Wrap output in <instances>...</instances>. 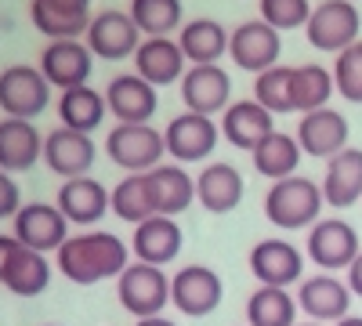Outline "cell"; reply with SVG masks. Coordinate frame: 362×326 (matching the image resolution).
<instances>
[{"label": "cell", "mask_w": 362, "mask_h": 326, "mask_svg": "<svg viewBox=\"0 0 362 326\" xmlns=\"http://www.w3.org/2000/svg\"><path fill=\"white\" fill-rule=\"evenodd\" d=\"M127 264H131L127 243L112 232H80L58 247V272L76 286L119 279Z\"/></svg>", "instance_id": "obj_1"}, {"label": "cell", "mask_w": 362, "mask_h": 326, "mask_svg": "<svg viewBox=\"0 0 362 326\" xmlns=\"http://www.w3.org/2000/svg\"><path fill=\"white\" fill-rule=\"evenodd\" d=\"M322 203H326L322 185L293 174L283 182H272V189L264 192V218L276 228H308L319 221Z\"/></svg>", "instance_id": "obj_2"}, {"label": "cell", "mask_w": 362, "mask_h": 326, "mask_svg": "<svg viewBox=\"0 0 362 326\" xmlns=\"http://www.w3.org/2000/svg\"><path fill=\"white\" fill-rule=\"evenodd\" d=\"M116 298L124 305V312H131L138 319L163 315V308L170 305V279L163 276V269H156V264L131 261L116 279Z\"/></svg>", "instance_id": "obj_3"}, {"label": "cell", "mask_w": 362, "mask_h": 326, "mask_svg": "<svg viewBox=\"0 0 362 326\" xmlns=\"http://www.w3.org/2000/svg\"><path fill=\"white\" fill-rule=\"evenodd\" d=\"M105 153L116 167H124L131 174H145L160 167L167 153V138L148 124H116L105 138Z\"/></svg>", "instance_id": "obj_4"}, {"label": "cell", "mask_w": 362, "mask_h": 326, "mask_svg": "<svg viewBox=\"0 0 362 326\" xmlns=\"http://www.w3.org/2000/svg\"><path fill=\"white\" fill-rule=\"evenodd\" d=\"M358 25H362V15L355 8V0H322L319 8H312L305 37L315 51L341 54L351 44H358Z\"/></svg>", "instance_id": "obj_5"}, {"label": "cell", "mask_w": 362, "mask_h": 326, "mask_svg": "<svg viewBox=\"0 0 362 326\" xmlns=\"http://www.w3.org/2000/svg\"><path fill=\"white\" fill-rule=\"evenodd\" d=\"M51 102V83L40 66H8L0 73V109L15 120H33Z\"/></svg>", "instance_id": "obj_6"}, {"label": "cell", "mask_w": 362, "mask_h": 326, "mask_svg": "<svg viewBox=\"0 0 362 326\" xmlns=\"http://www.w3.org/2000/svg\"><path fill=\"white\" fill-rule=\"evenodd\" d=\"M228 54L247 73H264L272 66H279V54H283L279 29H272L264 18H250L243 25H235L228 33Z\"/></svg>", "instance_id": "obj_7"}, {"label": "cell", "mask_w": 362, "mask_h": 326, "mask_svg": "<svg viewBox=\"0 0 362 326\" xmlns=\"http://www.w3.org/2000/svg\"><path fill=\"white\" fill-rule=\"evenodd\" d=\"M221 298H225V283L214 269H206V264H185V269L170 279V305L181 315L203 319L221 305Z\"/></svg>", "instance_id": "obj_8"}, {"label": "cell", "mask_w": 362, "mask_h": 326, "mask_svg": "<svg viewBox=\"0 0 362 326\" xmlns=\"http://www.w3.org/2000/svg\"><path fill=\"white\" fill-rule=\"evenodd\" d=\"M15 240L37 254H58V247L69 240V221L54 203H22L15 214Z\"/></svg>", "instance_id": "obj_9"}, {"label": "cell", "mask_w": 362, "mask_h": 326, "mask_svg": "<svg viewBox=\"0 0 362 326\" xmlns=\"http://www.w3.org/2000/svg\"><path fill=\"white\" fill-rule=\"evenodd\" d=\"M358 235L348 221L341 218H319L308 232V257L319 264L322 272H341L351 269V261L358 257Z\"/></svg>", "instance_id": "obj_10"}, {"label": "cell", "mask_w": 362, "mask_h": 326, "mask_svg": "<svg viewBox=\"0 0 362 326\" xmlns=\"http://www.w3.org/2000/svg\"><path fill=\"white\" fill-rule=\"evenodd\" d=\"M351 286L341 283L334 272L308 276L297 283V308L305 312L312 322H341L351 308Z\"/></svg>", "instance_id": "obj_11"}, {"label": "cell", "mask_w": 362, "mask_h": 326, "mask_svg": "<svg viewBox=\"0 0 362 326\" xmlns=\"http://www.w3.org/2000/svg\"><path fill=\"white\" fill-rule=\"evenodd\" d=\"M163 138H167V153L174 160L199 163L218 149V124L214 116H203V112H181L167 124Z\"/></svg>", "instance_id": "obj_12"}, {"label": "cell", "mask_w": 362, "mask_h": 326, "mask_svg": "<svg viewBox=\"0 0 362 326\" xmlns=\"http://www.w3.org/2000/svg\"><path fill=\"white\" fill-rule=\"evenodd\" d=\"M138 33L141 29L134 25L131 11H102L90 18L87 47H90V54L105 58V62H119V58L138 54V47H141Z\"/></svg>", "instance_id": "obj_13"}, {"label": "cell", "mask_w": 362, "mask_h": 326, "mask_svg": "<svg viewBox=\"0 0 362 326\" xmlns=\"http://www.w3.org/2000/svg\"><path fill=\"white\" fill-rule=\"evenodd\" d=\"M250 272L261 286H293L300 283V276H305V257H300V250L286 240H261L254 243L250 250Z\"/></svg>", "instance_id": "obj_14"}, {"label": "cell", "mask_w": 362, "mask_h": 326, "mask_svg": "<svg viewBox=\"0 0 362 326\" xmlns=\"http://www.w3.org/2000/svg\"><path fill=\"white\" fill-rule=\"evenodd\" d=\"M297 145L300 153H308L315 160H334L337 153L348 149V120L329 105L305 112L297 124Z\"/></svg>", "instance_id": "obj_15"}, {"label": "cell", "mask_w": 362, "mask_h": 326, "mask_svg": "<svg viewBox=\"0 0 362 326\" xmlns=\"http://www.w3.org/2000/svg\"><path fill=\"white\" fill-rule=\"evenodd\" d=\"M54 206L66 214L69 225H95V221H102L112 211V192L102 182H95L90 174H83V177H69V182H62Z\"/></svg>", "instance_id": "obj_16"}, {"label": "cell", "mask_w": 362, "mask_h": 326, "mask_svg": "<svg viewBox=\"0 0 362 326\" xmlns=\"http://www.w3.org/2000/svg\"><path fill=\"white\" fill-rule=\"evenodd\" d=\"M90 47L80 40H51L40 51V73L47 76L51 87L58 91H73V87H83L90 76Z\"/></svg>", "instance_id": "obj_17"}, {"label": "cell", "mask_w": 362, "mask_h": 326, "mask_svg": "<svg viewBox=\"0 0 362 326\" xmlns=\"http://www.w3.org/2000/svg\"><path fill=\"white\" fill-rule=\"evenodd\" d=\"M228 98H232V80L221 66H192L181 76V102H185L189 112H203V116L225 112L232 105Z\"/></svg>", "instance_id": "obj_18"}, {"label": "cell", "mask_w": 362, "mask_h": 326, "mask_svg": "<svg viewBox=\"0 0 362 326\" xmlns=\"http://www.w3.org/2000/svg\"><path fill=\"white\" fill-rule=\"evenodd\" d=\"M105 102L109 116H116L119 124H148L156 112V87L138 73H119L105 87Z\"/></svg>", "instance_id": "obj_19"}, {"label": "cell", "mask_w": 362, "mask_h": 326, "mask_svg": "<svg viewBox=\"0 0 362 326\" xmlns=\"http://www.w3.org/2000/svg\"><path fill=\"white\" fill-rule=\"evenodd\" d=\"M44 163L66 182L69 177H83L90 163H95V141L73 127H54L44 138Z\"/></svg>", "instance_id": "obj_20"}, {"label": "cell", "mask_w": 362, "mask_h": 326, "mask_svg": "<svg viewBox=\"0 0 362 326\" xmlns=\"http://www.w3.org/2000/svg\"><path fill=\"white\" fill-rule=\"evenodd\" d=\"M272 131H276V127H272V112L257 98L232 102L221 112V138L228 145H235V149H243V153H254Z\"/></svg>", "instance_id": "obj_21"}, {"label": "cell", "mask_w": 362, "mask_h": 326, "mask_svg": "<svg viewBox=\"0 0 362 326\" xmlns=\"http://www.w3.org/2000/svg\"><path fill=\"white\" fill-rule=\"evenodd\" d=\"M40 160H44V138L33 127V120L4 116L0 120V170H8V174L33 170Z\"/></svg>", "instance_id": "obj_22"}, {"label": "cell", "mask_w": 362, "mask_h": 326, "mask_svg": "<svg viewBox=\"0 0 362 326\" xmlns=\"http://www.w3.org/2000/svg\"><path fill=\"white\" fill-rule=\"evenodd\" d=\"M134 73L141 80H148L153 87L181 83V76H185V54H181V44L170 40V37L141 40V47L134 54Z\"/></svg>", "instance_id": "obj_23"}, {"label": "cell", "mask_w": 362, "mask_h": 326, "mask_svg": "<svg viewBox=\"0 0 362 326\" xmlns=\"http://www.w3.org/2000/svg\"><path fill=\"white\" fill-rule=\"evenodd\" d=\"M131 250H134L138 261L163 269L167 261H174L181 254V225L174 218H167V214H153L148 221L134 225Z\"/></svg>", "instance_id": "obj_24"}, {"label": "cell", "mask_w": 362, "mask_h": 326, "mask_svg": "<svg viewBox=\"0 0 362 326\" xmlns=\"http://www.w3.org/2000/svg\"><path fill=\"white\" fill-rule=\"evenodd\" d=\"M145 182H148V196H153L156 214H181L189 211V203H196V182L189 177V170H181L174 163H160L153 170H145Z\"/></svg>", "instance_id": "obj_25"}, {"label": "cell", "mask_w": 362, "mask_h": 326, "mask_svg": "<svg viewBox=\"0 0 362 326\" xmlns=\"http://www.w3.org/2000/svg\"><path fill=\"white\" fill-rule=\"evenodd\" d=\"M196 199L206 206L210 214H228L243 199V174L232 163H206L196 177Z\"/></svg>", "instance_id": "obj_26"}, {"label": "cell", "mask_w": 362, "mask_h": 326, "mask_svg": "<svg viewBox=\"0 0 362 326\" xmlns=\"http://www.w3.org/2000/svg\"><path fill=\"white\" fill-rule=\"evenodd\" d=\"M322 196L329 206H351L362 199V149L337 153L326 160V177H322Z\"/></svg>", "instance_id": "obj_27"}, {"label": "cell", "mask_w": 362, "mask_h": 326, "mask_svg": "<svg viewBox=\"0 0 362 326\" xmlns=\"http://www.w3.org/2000/svg\"><path fill=\"white\" fill-rule=\"evenodd\" d=\"M181 54L192 66H218V58L228 54V33L225 25L214 18H192L189 25H181Z\"/></svg>", "instance_id": "obj_28"}, {"label": "cell", "mask_w": 362, "mask_h": 326, "mask_svg": "<svg viewBox=\"0 0 362 326\" xmlns=\"http://www.w3.org/2000/svg\"><path fill=\"white\" fill-rule=\"evenodd\" d=\"M102 116H109V102L90 83L73 87V91H62V98H58V120H62V127L90 134L102 124Z\"/></svg>", "instance_id": "obj_29"}, {"label": "cell", "mask_w": 362, "mask_h": 326, "mask_svg": "<svg viewBox=\"0 0 362 326\" xmlns=\"http://www.w3.org/2000/svg\"><path fill=\"white\" fill-rule=\"evenodd\" d=\"M250 156H254V170L261 177L283 182V177H293V170L300 163V145H297V138H290L283 131H272Z\"/></svg>", "instance_id": "obj_30"}, {"label": "cell", "mask_w": 362, "mask_h": 326, "mask_svg": "<svg viewBox=\"0 0 362 326\" xmlns=\"http://www.w3.org/2000/svg\"><path fill=\"white\" fill-rule=\"evenodd\" d=\"M247 326H297V298L283 286H257L247 301Z\"/></svg>", "instance_id": "obj_31"}, {"label": "cell", "mask_w": 362, "mask_h": 326, "mask_svg": "<svg viewBox=\"0 0 362 326\" xmlns=\"http://www.w3.org/2000/svg\"><path fill=\"white\" fill-rule=\"evenodd\" d=\"M334 73L326 66L305 62V66H293V112H315L326 109L329 95H334Z\"/></svg>", "instance_id": "obj_32"}, {"label": "cell", "mask_w": 362, "mask_h": 326, "mask_svg": "<svg viewBox=\"0 0 362 326\" xmlns=\"http://www.w3.org/2000/svg\"><path fill=\"white\" fill-rule=\"evenodd\" d=\"M47 283H51L47 257L37 254V250H29V247H22L15 254V261H11L8 276H4V286L15 293V298H37V293L47 290Z\"/></svg>", "instance_id": "obj_33"}, {"label": "cell", "mask_w": 362, "mask_h": 326, "mask_svg": "<svg viewBox=\"0 0 362 326\" xmlns=\"http://www.w3.org/2000/svg\"><path fill=\"white\" fill-rule=\"evenodd\" d=\"M29 18H33V25L47 40H80V37H87L95 15H66V11L44 4V0H33L29 4Z\"/></svg>", "instance_id": "obj_34"}, {"label": "cell", "mask_w": 362, "mask_h": 326, "mask_svg": "<svg viewBox=\"0 0 362 326\" xmlns=\"http://www.w3.org/2000/svg\"><path fill=\"white\" fill-rule=\"evenodd\" d=\"M254 98H257L272 116L293 112V66H272V69L257 73V80H254Z\"/></svg>", "instance_id": "obj_35"}, {"label": "cell", "mask_w": 362, "mask_h": 326, "mask_svg": "<svg viewBox=\"0 0 362 326\" xmlns=\"http://www.w3.org/2000/svg\"><path fill=\"white\" fill-rule=\"evenodd\" d=\"M112 211H116V218H124L131 225H141V221H148L156 214L145 174H127L124 182L112 189Z\"/></svg>", "instance_id": "obj_36"}, {"label": "cell", "mask_w": 362, "mask_h": 326, "mask_svg": "<svg viewBox=\"0 0 362 326\" xmlns=\"http://www.w3.org/2000/svg\"><path fill=\"white\" fill-rule=\"evenodd\" d=\"M131 18L148 37H170L181 25V0H131Z\"/></svg>", "instance_id": "obj_37"}, {"label": "cell", "mask_w": 362, "mask_h": 326, "mask_svg": "<svg viewBox=\"0 0 362 326\" xmlns=\"http://www.w3.org/2000/svg\"><path fill=\"white\" fill-rule=\"evenodd\" d=\"M334 83H337V91L348 102L362 105V40L337 54V62H334Z\"/></svg>", "instance_id": "obj_38"}, {"label": "cell", "mask_w": 362, "mask_h": 326, "mask_svg": "<svg viewBox=\"0 0 362 326\" xmlns=\"http://www.w3.org/2000/svg\"><path fill=\"white\" fill-rule=\"evenodd\" d=\"M261 18L279 33L283 29H300L312 18V4L308 0H261Z\"/></svg>", "instance_id": "obj_39"}, {"label": "cell", "mask_w": 362, "mask_h": 326, "mask_svg": "<svg viewBox=\"0 0 362 326\" xmlns=\"http://www.w3.org/2000/svg\"><path fill=\"white\" fill-rule=\"evenodd\" d=\"M22 211V192H18V182L8 174V170H0V218H15Z\"/></svg>", "instance_id": "obj_40"}, {"label": "cell", "mask_w": 362, "mask_h": 326, "mask_svg": "<svg viewBox=\"0 0 362 326\" xmlns=\"http://www.w3.org/2000/svg\"><path fill=\"white\" fill-rule=\"evenodd\" d=\"M18 250H22V243L15 240V235H0V283H4V276H8V269H11V261H15Z\"/></svg>", "instance_id": "obj_41"}, {"label": "cell", "mask_w": 362, "mask_h": 326, "mask_svg": "<svg viewBox=\"0 0 362 326\" xmlns=\"http://www.w3.org/2000/svg\"><path fill=\"white\" fill-rule=\"evenodd\" d=\"M44 4L66 11V15H90V0H44Z\"/></svg>", "instance_id": "obj_42"}, {"label": "cell", "mask_w": 362, "mask_h": 326, "mask_svg": "<svg viewBox=\"0 0 362 326\" xmlns=\"http://www.w3.org/2000/svg\"><path fill=\"white\" fill-rule=\"evenodd\" d=\"M348 286H351L355 298H362V254L351 261V269H348Z\"/></svg>", "instance_id": "obj_43"}, {"label": "cell", "mask_w": 362, "mask_h": 326, "mask_svg": "<svg viewBox=\"0 0 362 326\" xmlns=\"http://www.w3.org/2000/svg\"><path fill=\"white\" fill-rule=\"evenodd\" d=\"M134 326H177L174 319H163V315H153V319H138Z\"/></svg>", "instance_id": "obj_44"}, {"label": "cell", "mask_w": 362, "mask_h": 326, "mask_svg": "<svg viewBox=\"0 0 362 326\" xmlns=\"http://www.w3.org/2000/svg\"><path fill=\"white\" fill-rule=\"evenodd\" d=\"M334 326H362V315H344V319L334 322Z\"/></svg>", "instance_id": "obj_45"}, {"label": "cell", "mask_w": 362, "mask_h": 326, "mask_svg": "<svg viewBox=\"0 0 362 326\" xmlns=\"http://www.w3.org/2000/svg\"><path fill=\"white\" fill-rule=\"evenodd\" d=\"M300 326H322V322H300Z\"/></svg>", "instance_id": "obj_46"}]
</instances>
